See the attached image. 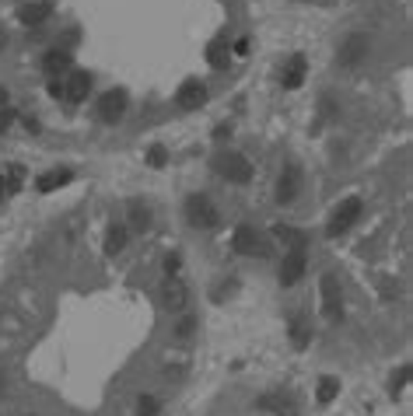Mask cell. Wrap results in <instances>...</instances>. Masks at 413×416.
<instances>
[{"label":"cell","instance_id":"ba28073f","mask_svg":"<svg viewBox=\"0 0 413 416\" xmlns=\"http://www.w3.org/2000/svg\"><path fill=\"white\" fill-rule=\"evenodd\" d=\"M305 266H308L305 248H291V255H284V266H280V284H284V287H294V284L305 277Z\"/></svg>","mask_w":413,"mask_h":416},{"label":"cell","instance_id":"5b68a950","mask_svg":"<svg viewBox=\"0 0 413 416\" xmlns=\"http://www.w3.org/2000/svg\"><path fill=\"white\" fill-rule=\"evenodd\" d=\"M361 210H365V203H361L357 196H347V199L336 206V214H333V221H329L326 235H329V238H340V235H347V231L357 224Z\"/></svg>","mask_w":413,"mask_h":416},{"label":"cell","instance_id":"4fadbf2b","mask_svg":"<svg viewBox=\"0 0 413 416\" xmlns=\"http://www.w3.org/2000/svg\"><path fill=\"white\" fill-rule=\"evenodd\" d=\"M162 301H165V308H172V311H182L186 308V301H189V290H186V284H179L175 277L162 287Z\"/></svg>","mask_w":413,"mask_h":416},{"label":"cell","instance_id":"7a4b0ae2","mask_svg":"<svg viewBox=\"0 0 413 416\" xmlns=\"http://www.w3.org/2000/svg\"><path fill=\"white\" fill-rule=\"evenodd\" d=\"M214 172L224 175V179L235 182V186L252 182V165H249L245 154H238V150H224V154H218V158H214Z\"/></svg>","mask_w":413,"mask_h":416},{"label":"cell","instance_id":"9c48e42d","mask_svg":"<svg viewBox=\"0 0 413 416\" xmlns=\"http://www.w3.org/2000/svg\"><path fill=\"white\" fill-rule=\"evenodd\" d=\"M298 189H301V168H298L294 161H287V165L280 168V179H277V199H280V203H291V199L298 196Z\"/></svg>","mask_w":413,"mask_h":416},{"label":"cell","instance_id":"6da1fadb","mask_svg":"<svg viewBox=\"0 0 413 416\" xmlns=\"http://www.w3.org/2000/svg\"><path fill=\"white\" fill-rule=\"evenodd\" d=\"M186 221H189L193 228H200V231H214V228L221 224V210L214 206L211 196L193 192V196L186 199Z\"/></svg>","mask_w":413,"mask_h":416},{"label":"cell","instance_id":"44dd1931","mask_svg":"<svg viewBox=\"0 0 413 416\" xmlns=\"http://www.w3.org/2000/svg\"><path fill=\"white\" fill-rule=\"evenodd\" d=\"M263 409H273L277 416H298L294 402H291V399H280V395H267V399H263Z\"/></svg>","mask_w":413,"mask_h":416},{"label":"cell","instance_id":"52a82bcc","mask_svg":"<svg viewBox=\"0 0 413 416\" xmlns=\"http://www.w3.org/2000/svg\"><path fill=\"white\" fill-rule=\"evenodd\" d=\"M126 91H106L98 98V119L102 123H119L123 119V112H126Z\"/></svg>","mask_w":413,"mask_h":416},{"label":"cell","instance_id":"ffe728a7","mask_svg":"<svg viewBox=\"0 0 413 416\" xmlns=\"http://www.w3.org/2000/svg\"><path fill=\"white\" fill-rule=\"evenodd\" d=\"M291 339H294V346H298V350H305V346H308V339H312V333H308V322H305L301 315H294V319H291Z\"/></svg>","mask_w":413,"mask_h":416},{"label":"cell","instance_id":"3957f363","mask_svg":"<svg viewBox=\"0 0 413 416\" xmlns=\"http://www.w3.org/2000/svg\"><path fill=\"white\" fill-rule=\"evenodd\" d=\"M231 248H235L238 255H249V259H267V255H270V241L256 231L252 224H238V228H235Z\"/></svg>","mask_w":413,"mask_h":416},{"label":"cell","instance_id":"cb8c5ba5","mask_svg":"<svg viewBox=\"0 0 413 416\" xmlns=\"http://www.w3.org/2000/svg\"><path fill=\"white\" fill-rule=\"evenodd\" d=\"M158 409H162V402L154 395H140L137 399V416H158Z\"/></svg>","mask_w":413,"mask_h":416},{"label":"cell","instance_id":"9a60e30c","mask_svg":"<svg viewBox=\"0 0 413 416\" xmlns=\"http://www.w3.org/2000/svg\"><path fill=\"white\" fill-rule=\"evenodd\" d=\"M70 179H74V172H70V168H57V172H46V175L35 182V189H39V192H53V189L67 186Z\"/></svg>","mask_w":413,"mask_h":416},{"label":"cell","instance_id":"4316f807","mask_svg":"<svg viewBox=\"0 0 413 416\" xmlns=\"http://www.w3.org/2000/svg\"><path fill=\"white\" fill-rule=\"evenodd\" d=\"M406 378H410V368H406V364H403V368H399V375H392V395H399V392H403Z\"/></svg>","mask_w":413,"mask_h":416},{"label":"cell","instance_id":"8992f818","mask_svg":"<svg viewBox=\"0 0 413 416\" xmlns=\"http://www.w3.org/2000/svg\"><path fill=\"white\" fill-rule=\"evenodd\" d=\"M368 49H372V39L361 35V32H354V35H347V42H340L336 60H340V67L354 70V67H361V63L368 60Z\"/></svg>","mask_w":413,"mask_h":416},{"label":"cell","instance_id":"277c9868","mask_svg":"<svg viewBox=\"0 0 413 416\" xmlns=\"http://www.w3.org/2000/svg\"><path fill=\"white\" fill-rule=\"evenodd\" d=\"M319 294H323V315H326V322H343V294H340V280L333 273H323Z\"/></svg>","mask_w":413,"mask_h":416},{"label":"cell","instance_id":"d4e9b609","mask_svg":"<svg viewBox=\"0 0 413 416\" xmlns=\"http://www.w3.org/2000/svg\"><path fill=\"white\" fill-rule=\"evenodd\" d=\"M130 224H133V231H147V228H151L147 206H133V210H130Z\"/></svg>","mask_w":413,"mask_h":416},{"label":"cell","instance_id":"ac0fdd59","mask_svg":"<svg viewBox=\"0 0 413 416\" xmlns=\"http://www.w3.org/2000/svg\"><path fill=\"white\" fill-rule=\"evenodd\" d=\"M46 14H49V4H25V8L18 11V21H21V25H42Z\"/></svg>","mask_w":413,"mask_h":416},{"label":"cell","instance_id":"d6986e66","mask_svg":"<svg viewBox=\"0 0 413 416\" xmlns=\"http://www.w3.org/2000/svg\"><path fill=\"white\" fill-rule=\"evenodd\" d=\"M336 395H340V382L326 375V378L319 382V392H316V402H319V406H329V402H333Z\"/></svg>","mask_w":413,"mask_h":416},{"label":"cell","instance_id":"f1b7e54d","mask_svg":"<svg viewBox=\"0 0 413 416\" xmlns=\"http://www.w3.org/2000/svg\"><path fill=\"white\" fill-rule=\"evenodd\" d=\"M165 273H169V277L179 273V255H169V259H165Z\"/></svg>","mask_w":413,"mask_h":416},{"label":"cell","instance_id":"83f0119b","mask_svg":"<svg viewBox=\"0 0 413 416\" xmlns=\"http://www.w3.org/2000/svg\"><path fill=\"white\" fill-rule=\"evenodd\" d=\"M147 161H151L154 168H162V165H165V147H151V154H147Z\"/></svg>","mask_w":413,"mask_h":416},{"label":"cell","instance_id":"7402d4cb","mask_svg":"<svg viewBox=\"0 0 413 416\" xmlns=\"http://www.w3.org/2000/svg\"><path fill=\"white\" fill-rule=\"evenodd\" d=\"M273 235H277V238H284L291 248H305V245H308L301 231H294V228H284V224H277V228H273Z\"/></svg>","mask_w":413,"mask_h":416},{"label":"cell","instance_id":"4dcf8cb0","mask_svg":"<svg viewBox=\"0 0 413 416\" xmlns=\"http://www.w3.org/2000/svg\"><path fill=\"white\" fill-rule=\"evenodd\" d=\"M235 53H238V57L249 53V39H238V42H235Z\"/></svg>","mask_w":413,"mask_h":416},{"label":"cell","instance_id":"484cf974","mask_svg":"<svg viewBox=\"0 0 413 416\" xmlns=\"http://www.w3.org/2000/svg\"><path fill=\"white\" fill-rule=\"evenodd\" d=\"M193 333H196V319H189V315H186V319H179V326H175V333H172V336H175V339H189Z\"/></svg>","mask_w":413,"mask_h":416},{"label":"cell","instance_id":"2e32d148","mask_svg":"<svg viewBox=\"0 0 413 416\" xmlns=\"http://www.w3.org/2000/svg\"><path fill=\"white\" fill-rule=\"evenodd\" d=\"M305 70H308L305 57H291V63H287V70H284V88H287V91L301 88V81H305Z\"/></svg>","mask_w":413,"mask_h":416},{"label":"cell","instance_id":"8fae6325","mask_svg":"<svg viewBox=\"0 0 413 416\" xmlns=\"http://www.w3.org/2000/svg\"><path fill=\"white\" fill-rule=\"evenodd\" d=\"M175 101H179V109H186V112H193V109H200L203 101H206V88L200 84V81H186L182 88H179V95H175Z\"/></svg>","mask_w":413,"mask_h":416},{"label":"cell","instance_id":"30bf717a","mask_svg":"<svg viewBox=\"0 0 413 416\" xmlns=\"http://www.w3.org/2000/svg\"><path fill=\"white\" fill-rule=\"evenodd\" d=\"M25 186V168L21 165H4L0 168V203H8L15 192H21Z\"/></svg>","mask_w":413,"mask_h":416},{"label":"cell","instance_id":"f546056e","mask_svg":"<svg viewBox=\"0 0 413 416\" xmlns=\"http://www.w3.org/2000/svg\"><path fill=\"white\" fill-rule=\"evenodd\" d=\"M11 119H15V112H0V133L11 126Z\"/></svg>","mask_w":413,"mask_h":416},{"label":"cell","instance_id":"e0dca14e","mask_svg":"<svg viewBox=\"0 0 413 416\" xmlns=\"http://www.w3.org/2000/svg\"><path fill=\"white\" fill-rule=\"evenodd\" d=\"M126 235H130L126 224H113L109 235H106V255H119L126 248Z\"/></svg>","mask_w":413,"mask_h":416},{"label":"cell","instance_id":"5bb4252c","mask_svg":"<svg viewBox=\"0 0 413 416\" xmlns=\"http://www.w3.org/2000/svg\"><path fill=\"white\" fill-rule=\"evenodd\" d=\"M42 70L49 77H57L60 70H70V53H67V49H49V53L42 57Z\"/></svg>","mask_w":413,"mask_h":416},{"label":"cell","instance_id":"603a6c76","mask_svg":"<svg viewBox=\"0 0 413 416\" xmlns=\"http://www.w3.org/2000/svg\"><path fill=\"white\" fill-rule=\"evenodd\" d=\"M206 60H211L214 67H224V63H228V42H211V49H206Z\"/></svg>","mask_w":413,"mask_h":416},{"label":"cell","instance_id":"7c38bea8","mask_svg":"<svg viewBox=\"0 0 413 416\" xmlns=\"http://www.w3.org/2000/svg\"><path fill=\"white\" fill-rule=\"evenodd\" d=\"M91 95V74H84V70H74L70 77H67V84H64V98L67 101H84Z\"/></svg>","mask_w":413,"mask_h":416}]
</instances>
